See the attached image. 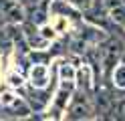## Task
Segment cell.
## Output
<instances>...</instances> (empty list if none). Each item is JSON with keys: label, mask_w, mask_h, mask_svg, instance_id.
<instances>
[{"label": "cell", "mask_w": 125, "mask_h": 121, "mask_svg": "<svg viewBox=\"0 0 125 121\" xmlns=\"http://www.w3.org/2000/svg\"><path fill=\"white\" fill-rule=\"evenodd\" d=\"M121 55H123V44L117 38H109L101 48V63L105 65V71H111Z\"/></svg>", "instance_id": "1"}, {"label": "cell", "mask_w": 125, "mask_h": 121, "mask_svg": "<svg viewBox=\"0 0 125 121\" xmlns=\"http://www.w3.org/2000/svg\"><path fill=\"white\" fill-rule=\"evenodd\" d=\"M91 111H93V109H91V103H89V99H87V95H85V93H79V95L73 97L67 117H69V119H85V117L91 115Z\"/></svg>", "instance_id": "2"}, {"label": "cell", "mask_w": 125, "mask_h": 121, "mask_svg": "<svg viewBox=\"0 0 125 121\" xmlns=\"http://www.w3.org/2000/svg\"><path fill=\"white\" fill-rule=\"evenodd\" d=\"M0 14L10 22H22L24 20V10L18 0H0Z\"/></svg>", "instance_id": "3"}, {"label": "cell", "mask_w": 125, "mask_h": 121, "mask_svg": "<svg viewBox=\"0 0 125 121\" xmlns=\"http://www.w3.org/2000/svg\"><path fill=\"white\" fill-rule=\"evenodd\" d=\"M2 107L6 111H12V115H20V117H24L28 115V107L22 101H18L16 97H12V95H4V99H2Z\"/></svg>", "instance_id": "4"}, {"label": "cell", "mask_w": 125, "mask_h": 121, "mask_svg": "<svg viewBox=\"0 0 125 121\" xmlns=\"http://www.w3.org/2000/svg\"><path fill=\"white\" fill-rule=\"evenodd\" d=\"M113 81L119 89H125V65H119L115 71H113Z\"/></svg>", "instance_id": "5"}, {"label": "cell", "mask_w": 125, "mask_h": 121, "mask_svg": "<svg viewBox=\"0 0 125 121\" xmlns=\"http://www.w3.org/2000/svg\"><path fill=\"white\" fill-rule=\"evenodd\" d=\"M109 103H111V101H109V97H107L105 93L97 95V109H99V113H103V115H105V113H109V111H111Z\"/></svg>", "instance_id": "6"}, {"label": "cell", "mask_w": 125, "mask_h": 121, "mask_svg": "<svg viewBox=\"0 0 125 121\" xmlns=\"http://www.w3.org/2000/svg\"><path fill=\"white\" fill-rule=\"evenodd\" d=\"M32 75H36V77H38V81L34 83L36 87L44 85V69H42V67H34V69H32Z\"/></svg>", "instance_id": "7"}, {"label": "cell", "mask_w": 125, "mask_h": 121, "mask_svg": "<svg viewBox=\"0 0 125 121\" xmlns=\"http://www.w3.org/2000/svg\"><path fill=\"white\" fill-rule=\"evenodd\" d=\"M67 2H71V4L79 6V8H89L91 6V0H67Z\"/></svg>", "instance_id": "8"}, {"label": "cell", "mask_w": 125, "mask_h": 121, "mask_svg": "<svg viewBox=\"0 0 125 121\" xmlns=\"http://www.w3.org/2000/svg\"><path fill=\"white\" fill-rule=\"evenodd\" d=\"M119 113H121V117L125 119V101H121V103H119Z\"/></svg>", "instance_id": "9"}]
</instances>
